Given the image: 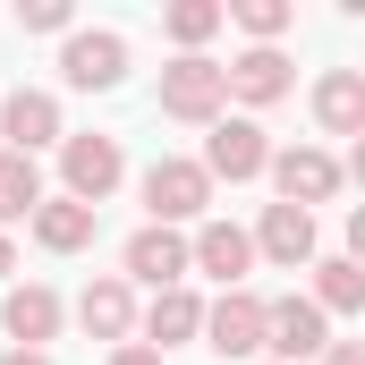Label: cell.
<instances>
[{
    "instance_id": "18",
    "label": "cell",
    "mask_w": 365,
    "mask_h": 365,
    "mask_svg": "<svg viewBox=\"0 0 365 365\" xmlns=\"http://www.w3.org/2000/svg\"><path fill=\"white\" fill-rule=\"evenodd\" d=\"M34 238H43L51 255H77V247H93V212L68 204V195H43V204H34Z\"/></svg>"
},
{
    "instance_id": "14",
    "label": "cell",
    "mask_w": 365,
    "mask_h": 365,
    "mask_svg": "<svg viewBox=\"0 0 365 365\" xmlns=\"http://www.w3.org/2000/svg\"><path fill=\"white\" fill-rule=\"evenodd\" d=\"M77 323H86L93 340H128V331H136V289H128L119 272L86 280V297H77Z\"/></svg>"
},
{
    "instance_id": "21",
    "label": "cell",
    "mask_w": 365,
    "mask_h": 365,
    "mask_svg": "<svg viewBox=\"0 0 365 365\" xmlns=\"http://www.w3.org/2000/svg\"><path fill=\"white\" fill-rule=\"evenodd\" d=\"M162 26H170V43H179V51H195V43H212V34H221L230 17H221V0H179V9L162 17Z\"/></svg>"
},
{
    "instance_id": "11",
    "label": "cell",
    "mask_w": 365,
    "mask_h": 365,
    "mask_svg": "<svg viewBox=\"0 0 365 365\" xmlns=\"http://www.w3.org/2000/svg\"><path fill=\"white\" fill-rule=\"evenodd\" d=\"M247 264H255V238H247L238 221H204V230L187 238V272H212L221 289H238Z\"/></svg>"
},
{
    "instance_id": "20",
    "label": "cell",
    "mask_w": 365,
    "mask_h": 365,
    "mask_svg": "<svg viewBox=\"0 0 365 365\" xmlns=\"http://www.w3.org/2000/svg\"><path fill=\"white\" fill-rule=\"evenodd\" d=\"M34 204H43V170L26 153H0V230L9 221H34Z\"/></svg>"
},
{
    "instance_id": "27",
    "label": "cell",
    "mask_w": 365,
    "mask_h": 365,
    "mask_svg": "<svg viewBox=\"0 0 365 365\" xmlns=\"http://www.w3.org/2000/svg\"><path fill=\"white\" fill-rule=\"evenodd\" d=\"M9 264H17V255H9V230H0V280H9Z\"/></svg>"
},
{
    "instance_id": "6",
    "label": "cell",
    "mask_w": 365,
    "mask_h": 365,
    "mask_svg": "<svg viewBox=\"0 0 365 365\" xmlns=\"http://www.w3.org/2000/svg\"><path fill=\"white\" fill-rule=\"evenodd\" d=\"M264 162H272V145H264V128L255 119H212V136H204V179H230V187H247V179H264Z\"/></svg>"
},
{
    "instance_id": "12",
    "label": "cell",
    "mask_w": 365,
    "mask_h": 365,
    "mask_svg": "<svg viewBox=\"0 0 365 365\" xmlns=\"http://www.w3.org/2000/svg\"><path fill=\"white\" fill-rule=\"evenodd\" d=\"M247 238H255V255H272L280 272L314 264V212H297V204H264V221H255Z\"/></svg>"
},
{
    "instance_id": "22",
    "label": "cell",
    "mask_w": 365,
    "mask_h": 365,
    "mask_svg": "<svg viewBox=\"0 0 365 365\" xmlns=\"http://www.w3.org/2000/svg\"><path fill=\"white\" fill-rule=\"evenodd\" d=\"M221 17H238V26H247L255 43H280V34L297 26V9H289V0H230Z\"/></svg>"
},
{
    "instance_id": "1",
    "label": "cell",
    "mask_w": 365,
    "mask_h": 365,
    "mask_svg": "<svg viewBox=\"0 0 365 365\" xmlns=\"http://www.w3.org/2000/svg\"><path fill=\"white\" fill-rule=\"evenodd\" d=\"M60 179H68V204L102 212V195L128 179V153H119V136H60Z\"/></svg>"
},
{
    "instance_id": "23",
    "label": "cell",
    "mask_w": 365,
    "mask_h": 365,
    "mask_svg": "<svg viewBox=\"0 0 365 365\" xmlns=\"http://www.w3.org/2000/svg\"><path fill=\"white\" fill-rule=\"evenodd\" d=\"M17 26L26 34H68V0H17Z\"/></svg>"
},
{
    "instance_id": "25",
    "label": "cell",
    "mask_w": 365,
    "mask_h": 365,
    "mask_svg": "<svg viewBox=\"0 0 365 365\" xmlns=\"http://www.w3.org/2000/svg\"><path fill=\"white\" fill-rule=\"evenodd\" d=\"M314 365H365V349H357V340H331V349H323Z\"/></svg>"
},
{
    "instance_id": "9",
    "label": "cell",
    "mask_w": 365,
    "mask_h": 365,
    "mask_svg": "<svg viewBox=\"0 0 365 365\" xmlns=\"http://www.w3.org/2000/svg\"><path fill=\"white\" fill-rule=\"evenodd\" d=\"M289 86H297V77H289V51H280V43H255V51H238V60L221 68V93H238L247 110H272Z\"/></svg>"
},
{
    "instance_id": "24",
    "label": "cell",
    "mask_w": 365,
    "mask_h": 365,
    "mask_svg": "<svg viewBox=\"0 0 365 365\" xmlns=\"http://www.w3.org/2000/svg\"><path fill=\"white\" fill-rule=\"evenodd\" d=\"M110 365H162V349H145V340H119V349H110Z\"/></svg>"
},
{
    "instance_id": "7",
    "label": "cell",
    "mask_w": 365,
    "mask_h": 365,
    "mask_svg": "<svg viewBox=\"0 0 365 365\" xmlns=\"http://www.w3.org/2000/svg\"><path fill=\"white\" fill-rule=\"evenodd\" d=\"M204 349L212 357H264V297L221 289V306H204Z\"/></svg>"
},
{
    "instance_id": "28",
    "label": "cell",
    "mask_w": 365,
    "mask_h": 365,
    "mask_svg": "<svg viewBox=\"0 0 365 365\" xmlns=\"http://www.w3.org/2000/svg\"><path fill=\"white\" fill-rule=\"evenodd\" d=\"M264 365H272V357H264Z\"/></svg>"
},
{
    "instance_id": "10",
    "label": "cell",
    "mask_w": 365,
    "mask_h": 365,
    "mask_svg": "<svg viewBox=\"0 0 365 365\" xmlns=\"http://www.w3.org/2000/svg\"><path fill=\"white\" fill-rule=\"evenodd\" d=\"M0 136H9V153H26V162H34V153H43V145H60L68 128H60V102H51L43 86H17L9 102H0Z\"/></svg>"
},
{
    "instance_id": "13",
    "label": "cell",
    "mask_w": 365,
    "mask_h": 365,
    "mask_svg": "<svg viewBox=\"0 0 365 365\" xmlns=\"http://www.w3.org/2000/svg\"><path fill=\"white\" fill-rule=\"evenodd\" d=\"M119 280L179 289V280H187V238H179V230H153V221H145V230L128 238V272H119Z\"/></svg>"
},
{
    "instance_id": "17",
    "label": "cell",
    "mask_w": 365,
    "mask_h": 365,
    "mask_svg": "<svg viewBox=\"0 0 365 365\" xmlns=\"http://www.w3.org/2000/svg\"><path fill=\"white\" fill-rule=\"evenodd\" d=\"M314 119H323V136H357L365 128V77L357 68H331L314 86Z\"/></svg>"
},
{
    "instance_id": "15",
    "label": "cell",
    "mask_w": 365,
    "mask_h": 365,
    "mask_svg": "<svg viewBox=\"0 0 365 365\" xmlns=\"http://www.w3.org/2000/svg\"><path fill=\"white\" fill-rule=\"evenodd\" d=\"M0 323H9V340H17V349H43V340L60 331V297H51L43 280H26V289H9Z\"/></svg>"
},
{
    "instance_id": "3",
    "label": "cell",
    "mask_w": 365,
    "mask_h": 365,
    "mask_svg": "<svg viewBox=\"0 0 365 365\" xmlns=\"http://www.w3.org/2000/svg\"><path fill=\"white\" fill-rule=\"evenodd\" d=\"M221 60H204V51H179L170 68H162V110L170 119H187V128H212L221 119Z\"/></svg>"
},
{
    "instance_id": "2",
    "label": "cell",
    "mask_w": 365,
    "mask_h": 365,
    "mask_svg": "<svg viewBox=\"0 0 365 365\" xmlns=\"http://www.w3.org/2000/svg\"><path fill=\"white\" fill-rule=\"evenodd\" d=\"M204 204H212V179L187 162V153H162L153 170H145V212H153V230H179V221H204Z\"/></svg>"
},
{
    "instance_id": "5",
    "label": "cell",
    "mask_w": 365,
    "mask_h": 365,
    "mask_svg": "<svg viewBox=\"0 0 365 365\" xmlns=\"http://www.w3.org/2000/svg\"><path fill=\"white\" fill-rule=\"evenodd\" d=\"M264 179L280 187V204H297V212H314V204H331L340 195V162L323 153V145H289L264 162Z\"/></svg>"
},
{
    "instance_id": "16",
    "label": "cell",
    "mask_w": 365,
    "mask_h": 365,
    "mask_svg": "<svg viewBox=\"0 0 365 365\" xmlns=\"http://www.w3.org/2000/svg\"><path fill=\"white\" fill-rule=\"evenodd\" d=\"M204 331V297L195 289H153V306H145V340H162V349H179V340H195Z\"/></svg>"
},
{
    "instance_id": "8",
    "label": "cell",
    "mask_w": 365,
    "mask_h": 365,
    "mask_svg": "<svg viewBox=\"0 0 365 365\" xmlns=\"http://www.w3.org/2000/svg\"><path fill=\"white\" fill-rule=\"evenodd\" d=\"M60 77L77 93H110L128 77V34H68L60 43Z\"/></svg>"
},
{
    "instance_id": "19",
    "label": "cell",
    "mask_w": 365,
    "mask_h": 365,
    "mask_svg": "<svg viewBox=\"0 0 365 365\" xmlns=\"http://www.w3.org/2000/svg\"><path fill=\"white\" fill-rule=\"evenodd\" d=\"M314 306H323V323L365 306V272H357V255H323V264H314Z\"/></svg>"
},
{
    "instance_id": "4",
    "label": "cell",
    "mask_w": 365,
    "mask_h": 365,
    "mask_svg": "<svg viewBox=\"0 0 365 365\" xmlns=\"http://www.w3.org/2000/svg\"><path fill=\"white\" fill-rule=\"evenodd\" d=\"M264 349H272V365H306L331 349V323H323V306L314 297H272L264 306Z\"/></svg>"
},
{
    "instance_id": "26",
    "label": "cell",
    "mask_w": 365,
    "mask_h": 365,
    "mask_svg": "<svg viewBox=\"0 0 365 365\" xmlns=\"http://www.w3.org/2000/svg\"><path fill=\"white\" fill-rule=\"evenodd\" d=\"M0 365H51V357H43V349H9Z\"/></svg>"
}]
</instances>
